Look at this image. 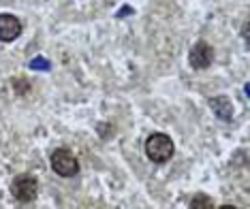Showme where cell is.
Segmentation results:
<instances>
[{"mask_svg": "<svg viewBox=\"0 0 250 209\" xmlns=\"http://www.w3.org/2000/svg\"><path fill=\"white\" fill-rule=\"evenodd\" d=\"M146 156L150 158L154 165H165L173 158V152H175V145L169 134L165 133H152L150 137L146 139Z\"/></svg>", "mask_w": 250, "mask_h": 209, "instance_id": "cell-1", "label": "cell"}, {"mask_svg": "<svg viewBox=\"0 0 250 209\" xmlns=\"http://www.w3.org/2000/svg\"><path fill=\"white\" fill-rule=\"evenodd\" d=\"M49 165H52V171L56 175H60V177H75V175L79 173L77 156L66 148L54 150L52 156H49Z\"/></svg>", "mask_w": 250, "mask_h": 209, "instance_id": "cell-2", "label": "cell"}, {"mask_svg": "<svg viewBox=\"0 0 250 209\" xmlns=\"http://www.w3.org/2000/svg\"><path fill=\"white\" fill-rule=\"evenodd\" d=\"M11 194L18 203H32L39 194V182L32 175H18L11 184Z\"/></svg>", "mask_w": 250, "mask_h": 209, "instance_id": "cell-3", "label": "cell"}, {"mask_svg": "<svg viewBox=\"0 0 250 209\" xmlns=\"http://www.w3.org/2000/svg\"><path fill=\"white\" fill-rule=\"evenodd\" d=\"M188 62H190V66L195 71H206L212 66V62H214V49H212V45L206 43V41H199L192 45V49L188 52Z\"/></svg>", "mask_w": 250, "mask_h": 209, "instance_id": "cell-4", "label": "cell"}, {"mask_svg": "<svg viewBox=\"0 0 250 209\" xmlns=\"http://www.w3.org/2000/svg\"><path fill=\"white\" fill-rule=\"evenodd\" d=\"M21 35V21L13 13H0V41L13 43Z\"/></svg>", "mask_w": 250, "mask_h": 209, "instance_id": "cell-5", "label": "cell"}, {"mask_svg": "<svg viewBox=\"0 0 250 209\" xmlns=\"http://www.w3.org/2000/svg\"><path fill=\"white\" fill-rule=\"evenodd\" d=\"M209 107H212L214 115L223 122H231L233 120V103L229 96H212L209 98Z\"/></svg>", "mask_w": 250, "mask_h": 209, "instance_id": "cell-6", "label": "cell"}, {"mask_svg": "<svg viewBox=\"0 0 250 209\" xmlns=\"http://www.w3.org/2000/svg\"><path fill=\"white\" fill-rule=\"evenodd\" d=\"M188 207H190V209H214L216 205H214V201L209 199L208 194H201V192H199V194H195V196L190 199Z\"/></svg>", "mask_w": 250, "mask_h": 209, "instance_id": "cell-7", "label": "cell"}, {"mask_svg": "<svg viewBox=\"0 0 250 209\" xmlns=\"http://www.w3.org/2000/svg\"><path fill=\"white\" fill-rule=\"evenodd\" d=\"M30 69H39V71H47L49 69V62L43 58H35L30 62Z\"/></svg>", "mask_w": 250, "mask_h": 209, "instance_id": "cell-8", "label": "cell"}]
</instances>
